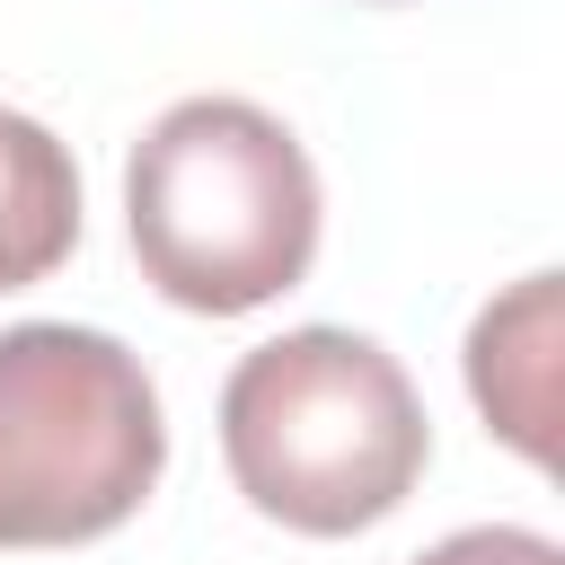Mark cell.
I'll return each instance as SVG.
<instances>
[{
	"mask_svg": "<svg viewBox=\"0 0 565 565\" xmlns=\"http://www.w3.org/2000/svg\"><path fill=\"white\" fill-rule=\"evenodd\" d=\"M221 459L265 521L300 539H353L415 494L433 424L397 353L353 327H291L230 371Z\"/></svg>",
	"mask_w": 565,
	"mask_h": 565,
	"instance_id": "obj_1",
	"label": "cell"
},
{
	"mask_svg": "<svg viewBox=\"0 0 565 565\" xmlns=\"http://www.w3.org/2000/svg\"><path fill=\"white\" fill-rule=\"evenodd\" d=\"M132 256L159 300L194 318H238L291 291L318 256V168L247 97L168 106L124 168Z\"/></svg>",
	"mask_w": 565,
	"mask_h": 565,
	"instance_id": "obj_2",
	"label": "cell"
},
{
	"mask_svg": "<svg viewBox=\"0 0 565 565\" xmlns=\"http://www.w3.org/2000/svg\"><path fill=\"white\" fill-rule=\"evenodd\" d=\"M168 468L141 353L97 327L26 318L0 335V547H79L124 530Z\"/></svg>",
	"mask_w": 565,
	"mask_h": 565,
	"instance_id": "obj_3",
	"label": "cell"
},
{
	"mask_svg": "<svg viewBox=\"0 0 565 565\" xmlns=\"http://www.w3.org/2000/svg\"><path fill=\"white\" fill-rule=\"evenodd\" d=\"M79 238V168L71 150L35 124L0 106V291L44 282Z\"/></svg>",
	"mask_w": 565,
	"mask_h": 565,
	"instance_id": "obj_4",
	"label": "cell"
},
{
	"mask_svg": "<svg viewBox=\"0 0 565 565\" xmlns=\"http://www.w3.org/2000/svg\"><path fill=\"white\" fill-rule=\"evenodd\" d=\"M415 565H565V556H556V539H539V530H459V539L424 547Z\"/></svg>",
	"mask_w": 565,
	"mask_h": 565,
	"instance_id": "obj_5",
	"label": "cell"
}]
</instances>
